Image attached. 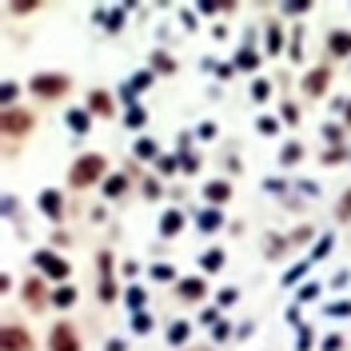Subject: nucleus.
<instances>
[{
    "instance_id": "nucleus-11",
    "label": "nucleus",
    "mask_w": 351,
    "mask_h": 351,
    "mask_svg": "<svg viewBox=\"0 0 351 351\" xmlns=\"http://www.w3.org/2000/svg\"><path fill=\"white\" fill-rule=\"evenodd\" d=\"M228 196H232V188H228L223 180H212V184H208V199H219V204H223Z\"/></svg>"
},
{
    "instance_id": "nucleus-1",
    "label": "nucleus",
    "mask_w": 351,
    "mask_h": 351,
    "mask_svg": "<svg viewBox=\"0 0 351 351\" xmlns=\"http://www.w3.org/2000/svg\"><path fill=\"white\" fill-rule=\"evenodd\" d=\"M104 172H108V160H104V156H96V152L80 156V160L72 164V172H68V184H72V188H92Z\"/></svg>"
},
{
    "instance_id": "nucleus-27",
    "label": "nucleus",
    "mask_w": 351,
    "mask_h": 351,
    "mask_svg": "<svg viewBox=\"0 0 351 351\" xmlns=\"http://www.w3.org/2000/svg\"><path fill=\"white\" fill-rule=\"evenodd\" d=\"M339 216H343V219L351 216V196H343V204H339Z\"/></svg>"
},
{
    "instance_id": "nucleus-7",
    "label": "nucleus",
    "mask_w": 351,
    "mask_h": 351,
    "mask_svg": "<svg viewBox=\"0 0 351 351\" xmlns=\"http://www.w3.org/2000/svg\"><path fill=\"white\" fill-rule=\"evenodd\" d=\"M100 271H104V280H100V295L112 300V295H116V287H112V256H100Z\"/></svg>"
},
{
    "instance_id": "nucleus-18",
    "label": "nucleus",
    "mask_w": 351,
    "mask_h": 351,
    "mask_svg": "<svg viewBox=\"0 0 351 351\" xmlns=\"http://www.w3.org/2000/svg\"><path fill=\"white\" fill-rule=\"evenodd\" d=\"M152 152H156L152 140H140V144H136V156H140V160H152Z\"/></svg>"
},
{
    "instance_id": "nucleus-8",
    "label": "nucleus",
    "mask_w": 351,
    "mask_h": 351,
    "mask_svg": "<svg viewBox=\"0 0 351 351\" xmlns=\"http://www.w3.org/2000/svg\"><path fill=\"white\" fill-rule=\"evenodd\" d=\"M304 88L311 92V96H324V88H328V68H319V72H311L304 80Z\"/></svg>"
},
{
    "instance_id": "nucleus-21",
    "label": "nucleus",
    "mask_w": 351,
    "mask_h": 351,
    "mask_svg": "<svg viewBox=\"0 0 351 351\" xmlns=\"http://www.w3.org/2000/svg\"><path fill=\"white\" fill-rule=\"evenodd\" d=\"M280 44H284L280 28H267V48H271V52H280Z\"/></svg>"
},
{
    "instance_id": "nucleus-25",
    "label": "nucleus",
    "mask_w": 351,
    "mask_h": 351,
    "mask_svg": "<svg viewBox=\"0 0 351 351\" xmlns=\"http://www.w3.org/2000/svg\"><path fill=\"white\" fill-rule=\"evenodd\" d=\"M128 124H132V128H140V124H144V112L132 108V112H128Z\"/></svg>"
},
{
    "instance_id": "nucleus-5",
    "label": "nucleus",
    "mask_w": 351,
    "mask_h": 351,
    "mask_svg": "<svg viewBox=\"0 0 351 351\" xmlns=\"http://www.w3.org/2000/svg\"><path fill=\"white\" fill-rule=\"evenodd\" d=\"M4 351H32V335L21 328H4Z\"/></svg>"
},
{
    "instance_id": "nucleus-17",
    "label": "nucleus",
    "mask_w": 351,
    "mask_h": 351,
    "mask_svg": "<svg viewBox=\"0 0 351 351\" xmlns=\"http://www.w3.org/2000/svg\"><path fill=\"white\" fill-rule=\"evenodd\" d=\"M204 267H208V271L223 267V252H208V256H204Z\"/></svg>"
},
{
    "instance_id": "nucleus-14",
    "label": "nucleus",
    "mask_w": 351,
    "mask_h": 351,
    "mask_svg": "<svg viewBox=\"0 0 351 351\" xmlns=\"http://www.w3.org/2000/svg\"><path fill=\"white\" fill-rule=\"evenodd\" d=\"M88 108L96 112V116H108L112 104H108V96H100V92H96V96H88Z\"/></svg>"
},
{
    "instance_id": "nucleus-16",
    "label": "nucleus",
    "mask_w": 351,
    "mask_h": 351,
    "mask_svg": "<svg viewBox=\"0 0 351 351\" xmlns=\"http://www.w3.org/2000/svg\"><path fill=\"white\" fill-rule=\"evenodd\" d=\"M236 64H240V68H256L260 60H256V52H252V48H243L240 56H236Z\"/></svg>"
},
{
    "instance_id": "nucleus-13",
    "label": "nucleus",
    "mask_w": 351,
    "mask_h": 351,
    "mask_svg": "<svg viewBox=\"0 0 351 351\" xmlns=\"http://www.w3.org/2000/svg\"><path fill=\"white\" fill-rule=\"evenodd\" d=\"M104 192H108V196H124V192H128V180H124V176H108Z\"/></svg>"
},
{
    "instance_id": "nucleus-4",
    "label": "nucleus",
    "mask_w": 351,
    "mask_h": 351,
    "mask_svg": "<svg viewBox=\"0 0 351 351\" xmlns=\"http://www.w3.org/2000/svg\"><path fill=\"white\" fill-rule=\"evenodd\" d=\"M4 132L8 136H21V132H32V116L28 112H4Z\"/></svg>"
},
{
    "instance_id": "nucleus-23",
    "label": "nucleus",
    "mask_w": 351,
    "mask_h": 351,
    "mask_svg": "<svg viewBox=\"0 0 351 351\" xmlns=\"http://www.w3.org/2000/svg\"><path fill=\"white\" fill-rule=\"evenodd\" d=\"M300 160V144H287L284 148V164H295Z\"/></svg>"
},
{
    "instance_id": "nucleus-15",
    "label": "nucleus",
    "mask_w": 351,
    "mask_h": 351,
    "mask_svg": "<svg viewBox=\"0 0 351 351\" xmlns=\"http://www.w3.org/2000/svg\"><path fill=\"white\" fill-rule=\"evenodd\" d=\"M331 52H335V56L351 52V36H348V32H335V36H331Z\"/></svg>"
},
{
    "instance_id": "nucleus-10",
    "label": "nucleus",
    "mask_w": 351,
    "mask_h": 351,
    "mask_svg": "<svg viewBox=\"0 0 351 351\" xmlns=\"http://www.w3.org/2000/svg\"><path fill=\"white\" fill-rule=\"evenodd\" d=\"M180 295H184V300H199V295H204V280H184V284H180Z\"/></svg>"
},
{
    "instance_id": "nucleus-24",
    "label": "nucleus",
    "mask_w": 351,
    "mask_h": 351,
    "mask_svg": "<svg viewBox=\"0 0 351 351\" xmlns=\"http://www.w3.org/2000/svg\"><path fill=\"white\" fill-rule=\"evenodd\" d=\"M72 300H76V291H72V287H60V291H56V304H72Z\"/></svg>"
},
{
    "instance_id": "nucleus-3",
    "label": "nucleus",
    "mask_w": 351,
    "mask_h": 351,
    "mask_svg": "<svg viewBox=\"0 0 351 351\" xmlns=\"http://www.w3.org/2000/svg\"><path fill=\"white\" fill-rule=\"evenodd\" d=\"M52 351H80V339H76V331L68 328V324H60V328H52Z\"/></svg>"
},
{
    "instance_id": "nucleus-20",
    "label": "nucleus",
    "mask_w": 351,
    "mask_h": 351,
    "mask_svg": "<svg viewBox=\"0 0 351 351\" xmlns=\"http://www.w3.org/2000/svg\"><path fill=\"white\" fill-rule=\"evenodd\" d=\"M216 223H219V212H204V216H199V228H204V232H212Z\"/></svg>"
},
{
    "instance_id": "nucleus-2",
    "label": "nucleus",
    "mask_w": 351,
    "mask_h": 351,
    "mask_svg": "<svg viewBox=\"0 0 351 351\" xmlns=\"http://www.w3.org/2000/svg\"><path fill=\"white\" fill-rule=\"evenodd\" d=\"M32 92H36V96H64L68 92V76H56V72H48V76H36V80H32Z\"/></svg>"
},
{
    "instance_id": "nucleus-26",
    "label": "nucleus",
    "mask_w": 351,
    "mask_h": 351,
    "mask_svg": "<svg viewBox=\"0 0 351 351\" xmlns=\"http://www.w3.org/2000/svg\"><path fill=\"white\" fill-rule=\"evenodd\" d=\"M267 92H271V88H267V84H263V80H260V84H256V92H252V96H256V100H267Z\"/></svg>"
},
{
    "instance_id": "nucleus-12",
    "label": "nucleus",
    "mask_w": 351,
    "mask_h": 351,
    "mask_svg": "<svg viewBox=\"0 0 351 351\" xmlns=\"http://www.w3.org/2000/svg\"><path fill=\"white\" fill-rule=\"evenodd\" d=\"M180 223H184V216H180V212H168L164 223H160V232H164V236H176V232H180Z\"/></svg>"
},
{
    "instance_id": "nucleus-22",
    "label": "nucleus",
    "mask_w": 351,
    "mask_h": 351,
    "mask_svg": "<svg viewBox=\"0 0 351 351\" xmlns=\"http://www.w3.org/2000/svg\"><path fill=\"white\" fill-rule=\"evenodd\" d=\"M168 335H172V343H184V339H188V324H176Z\"/></svg>"
},
{
    "instance_id": "nucleus-6",
    "label": "nucleus",
    "mask_w": 351,
    "mask_h": 351,
    "mask_svg": "<svg viewBox=\"0 0 351 351\" xmlns=\"http://www.w3.org/2000/svg\"><path fill=\"white\" fill-rule=\"evenodd\" d=\"M36 263H40V267L48 271V276H52V280H64V276H68V263H64V260H56L52 252H36Z\"/></svg>"
},
{
    "instance_id": "nucleus-19",
    "label": "nucleus",
    "mask_w": 351,
    "mask_h": 351,
    "mask_svg": "<svg viewBox=\"0 0 351 351\" xmlns=\"http://www.w3.org/2000/svg\"><path fill=\"white\" fill-rule=\"evenodd\" d=\"M68 124H72L76 132H88V116H84V112H72V116H68Z\"/></svg>"
},
{
    "instance_id": "nucleus-9",
    "label": "nucleus",
    "mask_w": 351,
    "mask_h": 351,
    "mask_svg": "<svg viewBox=\"0 0 351 351\" xmlns=\"http://www.w3.org/2000/svg\"><path fill=\"white\" fill-rule=\"evenodd\" d=\"M40 208H44L52 219H60V212H64V199L56 196V192H44V196H40Z\"/></svg>"
}]
</instances>
